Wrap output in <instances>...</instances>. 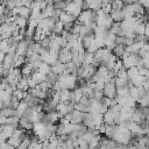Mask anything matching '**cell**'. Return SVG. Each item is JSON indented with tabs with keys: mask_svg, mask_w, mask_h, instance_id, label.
<instances>
[{
	"mask_svg": "<svg viewBox=\"0 0 149 149\" xmlns=\"http://www.w3.org/2000/svg\"><path fill=\"white\" fill-rule=\"evenodd\" d=\"M22 142V140H20V139H18V137H14V136H11L8 140H7V143L8 144H11L12 147H14V148H18L19 146H20V143Z\"/></svg>",
	"mask_w": 149,
	"mask_h": 149,
	"instance_id": "1",
	"label": "cell"
}]
</instances>
